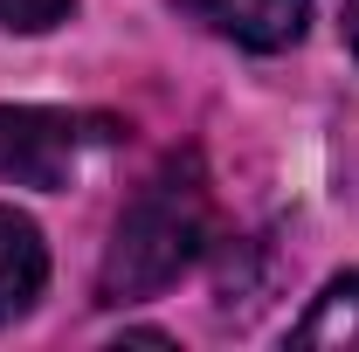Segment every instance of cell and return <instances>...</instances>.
Here are the masks:
<instances>
[{
    "label": "cell",
    "mask_w": 359,
    "mask_h": 352,
    "mask_svg": "<svg viewBox=\"0 0 359 352\" xmlns=\"http://www.w3.org/2000/svg\"><path fill=\"white\" fill-rule=\"evenodd\" d=\"M290 346H359V269H346L339 283H325V297H318L297 325H290Z\"/></svg>",
    "instance_id": "obj_5"
},
{
    "label": "cell",
    "mask_w": 359,
    "mask_h": 352,
    "mask_svg": "<svg viewBox=\"0 0 359 352\" xmlns=\"http://www.w3.org/2000/svg\"><path fill=\"white\" fill-rule=\"evenodd\" d=\"M215 228V194L194 152H173L159 173L125 201V215L111 228V249L97 263V304H138L180 283L194 256L208 249Z\"/></svg>",
    "instance_id": "obj_1"
},
{
    "label": "cell",
    "mask_w": 359,
    "mask_h": 352,
    "mask_svg": "<svg viewBox=\"0 0 359 352\" xmlns=\"http://www.w3.org/2000/svg\"><path fill=\"white\" fill-rule=\"evenodd\" d=\"M69 7H76V0H0V28H14V35H48V28L69 21Z\"/></svg>",
    "instance_id": "obj_6"
},
{
    "label": "cell",
    "mask_w": 359,
    "mask_h": 352,
    "mask_svg": "<svg viewBox=\"0 0 359 352\" xmlns=\"http://www.w3.org/2000/svg\"><path fill=\"white\" fill-rule=\"evenodd\" d=\"M346 48L359 55V0H346Z\"/></svg>",
    "instance_id": "obj_7"
},
{
    "label": "cell",
    "mask_w": 359,
    "mask_h": 352,
    "mask_svg": "<svg viewBox=\"0 0 359 352\" xmlns=\"http://www.w3.org/2000/svg\"><path fill=\"white\" fill-rule=\"evenodd\" d=\"M180 14H194L208 35L249 48V55H276L297 48L311 28V0H173Z\"/></svg>",
    "instance_id": "obj_3"
},
{
    "label": "cell",
    "mask_w": 359,
    "mask_h": 352,
    "mask_svg": "<svg viewBox=\"0 0 359 352\" xmlns=\"http://www.w3.org/2000/svg\"><path fill=\"white\" fill-rule=\"evenodd\" d=\"M48 290V242L42 228L14 208H0V325L28 318L35 297Z\"/></svg>",
    "instance_id": "obj_4"
},
{
    "label": "cell",
    "mask_w": 359,
    "mask_h": 352,
    "mask_svg": "<svg viewBox=\"0 0 359 352\" xmlns=\"http://www.w3.org/2000/svg\"><path fill=\"white\" fill-rule=\"evenodd\" d=\"M125 138L118 118L97 111H48V104H0V180L7 187H35V194H62L83 173L97 145Z\"/></svg>",
    "instance_id": "obj_2"
}]
</instances>
